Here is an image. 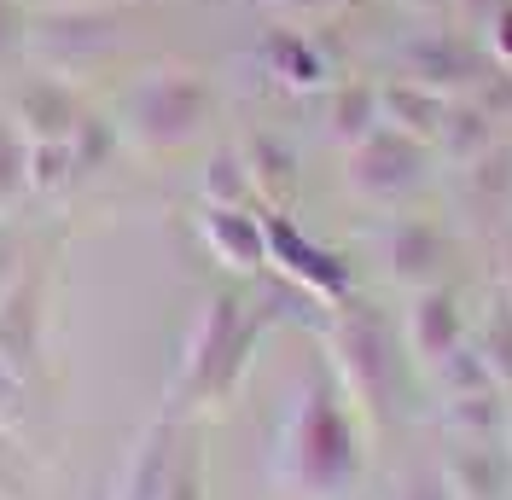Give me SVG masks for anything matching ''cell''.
<instances>
[{"label":"cell","mask_w":512,"mask_h":500,"mask_svg":"<svg viewBox=\"0 0 512 500\" xmlns=\"http://www.w3.org/2000/svg\"><path fill=\"white\" fill-rule=\"evenodd\" d=\"M286 477L303 495L338 500L355 477V431L332 378H309L286 419Z\"/></svg>","instance_id":"1"},{"label":"cell","mask_w":512,"mask_h":500,"mask_svg":"<svg viewBox=\"0 0 512 500\" xmlns=\"http://www.w3.org/2000/svg\"><path fill=\"white\" fill-rule=\"evenodd\" d=\"M262 326H268L262 309H245L239 297H210L187 326L175 396L181 402H222V396H233L239 373L251 367V349L262 338Z\"/></svg>","instance_id":"2"},{"label":"cell","mask_w":512,"mask_h":500,"mask_svg":"<svg viewBox=\"0 0 512 500\" xmlns=\"http://www.w3.org/2000/svg\"><path fill=\"white\" fill-rule=\"evenodd\" d=\"M216 117V88L187 64H158L123 94V140L146 152H181Z\"/></svg>","instance_id":"3"},{"label":"cell","mask_w":512,"mask_h":500,"mask_svg":"<svg viewBox=\"0 0 512 500\" xmlns=\"http://www.w3.org/2000/svg\"><path fill=\"white\" fill-rule=\"evenodd\" d=\"M123 35V18L105 6V0H88V6H47L24 24V47H30L41 70H82V64L105 59Z\"/></svg>","instance_id":"4"},{"label":"cell","mask_w":512,"mask_h":500,"mask_svg":"<svg viewBox=\"0 0 512 500\" xmlns=\"http://www.w3.org/2000/svg\"><path fill=\"white\" fill-rule=\"evenodd\" d=\"M332 361L350 384V396H361L367 407L390 402L396 390V355H390V338H384L379 314L367 309H344V320L332 326Z\"/></svg>","instance_id":"5"},{"label":"cell","mask_w":512,"mask_h":500,"mask_svg":"<svg viewBox=\"0 0 512 500\" xmlns=\"http://www.w3.org/2000/svg\"><path fill=\"white\" fill-rule=\"evenodd\" d=\"M425 181V140L402 134V128L379 123L361 146H350V187L361 198H408V192Z\"/></svg>","instance_id":"6"},{"label":"cell","mask_w":512,"mask_h":500,"mask_svg":"<svg viewBox=\"0 0 512 500\" xmlns=\"http://www.w3.org/2000/svg\"><path fill=\"white\" fill-rule=\"evenodd\" d=\"M6 117L24 128L30 146H53V140H70L76 134V123L88 117V105H82L70 76H59V70H30L6 94Z\"/></svg>","instance_id":"7"},{"label":"cell","mask_w":512,"mask_h":500,"mask_svg":"<svg viewBox=\"0 0 512 500\" xmlns=\"http://www.w3.org/2000/svg\"><path fill=\"white\" fill-rule=\"evenodd\" d=\"M268 262H274L297 291H309L320 303H344V297H350V262H344L338 250L315 245V239L286 216H268Z\"/></svg>","instance_id":"8"},{"label":"cell","mask_w":512,"mask_h":500,"mask_svg":"<svg viewBox=\"0 0 512 500\" xmlns=\"http://www.w3.org/2000/svg\"><path fill=\"white\" fill-rule=\"evenodd\" d=\"M41 355H47V274L24 268L0 297V361L18 378H35Z\"/></svg>","instance_id":"9"},{"label":"cell","mask_w":512,"mask_h":500,"mask_svg":"<svg viewBox=\"0 0 512 500\" xmlns=\"http://www.w3.org/2000/svg\"><path fill=\"white\" fill-rule=\"evenodd\" d=\"M402 76L419 82V88H431V94H478L483 88V59L472 53V41H460V35H414L408 47H402Z\"/></svg>","instance_id":"10"},{"label":"cell","mask_w":512,"mask_h":500,"mask_svg":"<svg viewBox=\"0 0 512 500\" xmlns=\"http://www.w3.org/2000/svg\"><path fill=\"white\" fill-rule=\"evenodd\" d=\"M198 233H204L210 256L233 274H256L268 262V221H256L245 204H204Z\"/></svg>","instance_id":"11"},{"label":"cell","mask_w":512,"mask_h":500,"mask_svg":"<svg viewBox=\"0 0 512 500\" xmlns=\"http://www.w3.org/2000/svg\"><path fill=\"white\" fill-rule=\"evenodd\" d=\"M169 471H175V425H169V419H152V425L140 431V442L128 448L117 500H163Z\"/></svg>","instance_id":"12"},{"label":"cell","mask_w":512,"mask_h":500,"mask_svg":"<svg viewBox=\"0 0 512 500\" xmlns=\"http://www.w3.org/2000/svg\"><path fill=\"white\" fill-rule=\"evenodd\" d=\"M262 64H268V76L280 88H291V94L326 88V53L303 30H268L262 35Z\"/></svg>","instance_id":"13"},{"label":"cell","mask_w":512,"mask_h":500,"mask_svg":"<svg viewBox=\"0 0 512 500\" xmlns=\"http://www.w3.org/2000/svg\"><path fill=\"white\" fill-rule=\"evenodd\" d=\"M443 117H448V99L431 94V88H419V82H408V76L379 88V123L402 128V134H414V140L443 134Z\"/></svg>","instance_id":"14"},{"label":"cell","mask_w":512,"mask_h":500,"mask_svg":"<svg viewBox=\"0 0 512 500\" xmlns=\"http://www.w3.org/2000/svg\"><path fill=\"white\" fill-rule=\"evenodd\" d=\"M408 338H414L419 361H431V367H448L454 361V344H460V309H454V297L448 291H425L408 314Z\"/></svg>","instance_id":"15"},{"label":"cell","mask_w":512,"mask_h":500,"mask_svg":"<svg viewBox=\"0 0 512 500\" xmlns=\"http://www.w3.org/2000/svg\"><path fill=\"white\" fill-rule=\"evenodd\" d=\"M64 152H70V187H88L99 169L123 152V123L105 117V111H88V117L76 123V134L64 140Z\"/></svg>","instance_id":"16"},{"label":"cell","mask_w":512,"mask_h":500,"mask_svg":"<svg viewBox=\"0 0 512 500\" xmlns=\"http://www.w3.org/2000/svg\"><path fill=\"white\" fill-rule=\"evenodd\" d=\"M437 268H443V233L425 227V221H402L390 233V274L414 285V280H431Z\"/></svg>","instance_id":"17"},{"label":"cell","mask_w":512,"mask_h":500,"mask_svg":"<svg viewBox=\"0 0 512 500\" xmlns=\"http://www.w3.org/2000/svg\"><path fill=\"white\" fill-rule=\"evenodd\" d=\"M30 198H35L30 192V140H24V128L0 111V221H12Z\"/></svg>","instance_id":"18"},{"label":"cell","mask_w":512,"mask_h":500,"mask_svg":"<svg viewBox=\"0 0 512 500\" xmlns=\"http://www.w3.org/2000/svg\"><path fill=\"white\" fill-rule=\"evenodd\" d=\"M239 157H245V169H251V192H262V198H286L291 181H297V157H291L274 134H251V140L239 146Z\"/></svg>","instance_id":"19"},{"label":"cell","mask_w":512,"mask_h":500,"mask_svg":"<svg viewBox=\"0 0 512 500\" xmlns=\"http://www.w3.org/2000/svg\"><path fill=\"white\" fill-rule=\"evenodd\" d=\"M373 128H379V88H367V82L332 88V140L338 146H361Z\"/></svg>","instance_id":"20"},{"label":"cell","mask_w":512,"mask_h":500,"mask_svg":"<svg viewBox=\"0 0 512 500\" xmlns=\"http://www.w3.org/2000/svg\"><path fill=\"white\" fill-rule=\"evenodd\" d=\"M198 192H204V204H245V198H251V169H245L239 146L210 152L204 175H198Z\"/></svg>","instance_id":"21"},{"label":"cell","mask_w":512,"mask_h":500,"mask_svg":"<svg viewBox=\"0 0 512 500\" xmlns=\"http://www.w3.org/2000/svg\"><path fill=\"white\" fill-rule=\"evenodd\" d=\"M489 111L483 105H472V111H448L443 117V140H448V157H483V146H489Z\"/></svg>","instance_id":"22"},{"label":"cell","mask_w":512,"mask_h":500,"mask_svg":"<svg viewBox=\"0 0 512 500\" xmlns=\"http://www.w3.org/2000/svg\"><path fill=\"white\" fill-rule=\"evenodd\" d=\"M24 419H30V378H18L6 361H0V425L18 431Z\"/></svg>","instance_id":"23"},{"label":"cell","mask_w":512,"mask_h":500,"mask_svg":"<svg viewBox=\"0 0 512 500\" xmlns=\"http://www.w3.org/2000/svg\"><path fill=\"white\" fill-rule=\"evenodd\" d=\"M483 361L501 378H512V309L489 314V332H483Z\"/></svg>","instance_id":"24"},{"label":"cell","mask_w":512,"mask_h":500,"mask_svg":"<svg viewBox=\"0 0 512 500\" xmlns=\"http://www.w3.org/2000/svg\"><path fill=\"white\" fill-rule=\"evenodd\" d=\"M163 500H204V466H198V454H175Z\"/></svg>","instance_id":"25"},{"label":"cell","mask_w":512,"mask_h":500,"mask_svg":"<svg viewBox=\"0 0 512 500\" xmlns=\"http://www.w3.org/2000/svg\"><path fill=\"white\" fill-rule=\"evenodd\" d=\"M24 268H30V262H24V245H18V233L0 221V297H6V285L18 280Z\"/></svg>","instance_id":"26"},{"label":"cell","mask_w":512,"mask_h":500,"mask_svg":"<svg viewBox=\"0 0 512 500\" xmlns=\"http://www.w3.org/2000/svg\"><path fill=\"white\" fill-rule=\"evenodd\" d=\"M24 24H30V18H24L12 0H0V64H6L12 53H18V47H24Z\"/></svg>","instance_id":"27"},{"label":"cell","mask_w":512,"mask_h":500,"mask_svg":"<svg viewBox=\"0 0 512 500\" xmlns=\"http://www.w3.org/2000/svg\"><path fill=\"white\" fill-rule=\"evenodd\" d=\"M489 41H495V59L512 70V0L495 12V18H489Z\"/></svg>","instance_id":"28"},{"label":"cell","mask_w":512,"mask_h":500,"mask_svg":"<svg viewBox=\"0 0 512 500\" xmlns=\"http://www.w3.org/2000/svg\"><path fill=\"white\" fill-rule=\"evenodd\" d=\"M460 6H466V18H472V24H489V18H495L507 0H460Z\"/></svg>","instance_id":"29"},{"label":"cell","mask_w":512,"mask_h":500,"mask_svg":"<svg viewBox=\"0 0 512 500\" xmlns=\"http://www.w3.org/2000/svg\"><path fill=\"white\" fill-rule=\"evenodd\" d=\"M12 460H18V448H12V431H6V425H0V477H6V471H12Z\"/></svg>","instance_id":"30"},{"label":"cell","mask_w":512,"mask_h":500,"mask_svg":"<svg viewBox=\"0 0 512 500\" xmlns=\"http://www.w3.org/2000/svg\"><path fill=\"white\" fill-rule=\"evenodd\" d=\"M291 12H332V6H344V0H286Z\"/></svg>","instance_id":"31"},{"label":"cell","mask_w":512,"mask_h":500,"mask_svg":"<svg viewBox=\"0 0 512 500\" xmlns=\"http://www.w3.org/2000/svg\"><path fill=\"white\" fill-rule=\"evenodd\" d=\"M408 500H448V495H443V489H437V483H431V489H414V495H408Z\"/></svg>","instance_id":"32"},{"label":"cell","mask_w":512,"mask_h":500,"mask_svg":"<svg viewBox=\"0 0 512 500\" xmlns=\"http://www.w3.org/2000/svg\"><path fill=\"white\" fill-rule=\"evenodd\" d=\"M251 6H286V0H251Z\"/></svg>","instance_id":"33"},{"label":"cell","mask_w":512,"mask_h":500,"mask_svg":"<svg viewBox=\"0 0 512 500\" xmlns=\"http://www.w3.org/2000/svg\"><path fill=\"white\" fill-rule=\"evenodd\" d=\"M53 6H88V0H53Z\"/></svg>","instance_id":"34"},{"label":"cell","mask_w":512,"mask_h":500,"mask_svg":"<svg viewBox=\"0 0 512 500\" xmlns=\"http://www.w3.org/2000/svg\"><path fill=\"white\" fill-rule=\"evenodd\" d=\"M414 6H448V0H414Z\"/></svg>","instance_id":"35"},{"label":"cell","mask_w":512,"mask_h":500,"mask_svg":"<svg viewBox=\"0 0 512 500\" xmlns=\"http://www.w3.org/2000/svg\"><path fill=\"white\" fill-rule=\"evenodd\" d=\"M507 280H512V250H507Z\"/></svg>","instance_id":"36"}]
</instances>
